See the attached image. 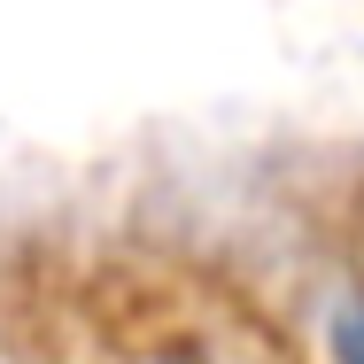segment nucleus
I'll use <instances>...</instances> for the list:
<instances>
[{"mask_svg":"<svg viewBox=\"0 0 364 364\" xmlns=\"http://www.w3.org/2000/svg\"><path fill=\"white\" fill-rule=\"evenodd\" d=\"M333 357H341V364H364V294L333 318Z\"/></svg>","mask_w":364,"mask_h":364,"instance_id":"nucleus-1","label":"nucleus"}]
</instances>
